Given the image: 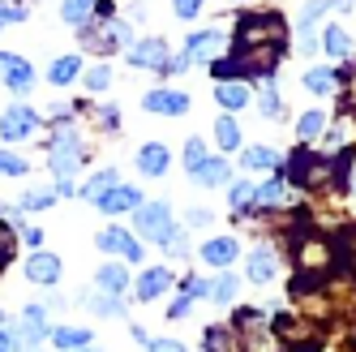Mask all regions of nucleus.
<instances>
[{
  "instance_id": "1",
  "label": "nucleus",
  "mask_w": 356,
  "mask_h": 352,
  "mask_svg": "<svg viewBox=\"0 0 356 352\" xmlns=\"http://www.w3.org/2000/svg\"><path fill=\"white\" fill-rule=\"evenodd\" d=\"M129 43H134V31H129V22H120V17H112V22L90 17V22L78 26V47H82V52H95V56L124 52Z\"/></svg>"
},
{
  "instance_id": "2",
  "label": "nucleus",
  "mask_w": 356,
  "mask_h": 352,
  "mask_svg": "<svg viewBox=\"0 0 356 352\" xmlns=\"http://www.w3.org/2000/svg\"><path fill=\"white\" fill-rule=\"evenodd\" d=\"M275 39L288 43V17L279 9H249V13H241L232 43H275Z\"/></svg>"
},
{
  "instance_id": "3",
  "label": "nucleus",
  "mask_w": 356,
  "mask_h": 352,
  "mask_svg": "<svg viewBox=\"0 0 356 352\" xmlns=\"http://www.w3.org/2000/svg\"><path fill=\"white\" fill-rule=\"evenodd\" d=\"M86 159V142L78 138V129L65 120L60 129H56V138L47 142V163H52V172H56V181H73V172H78V163Z\"/></svg>"
},
{
  "instance_id": "4",
  "label": "nucleus",
  "mask_w": 356,
  "mask_h": 352,
  "mask_svg": "<svg viewBox=\"0 0 356 352\" xmlns=\"http://www.w3.org/2000/svg\"><path fill=\"white\" fill-rule=\"evenodd\" d=\"M134 228H138V237H146L150 245H168V241L176 237V215H172L168 202H142V207L134 211Z\"/></svg>"
},
{
  "instance_id": "5",
  "label": "nucleus",
  "mask_w": 356,
  "mask_h": 352,
  "mask_svg": "<svg viewBox=\"0 0 356 352\" xmlns=\"http://www.w3.org/2000/svg\"><path fill=\"white\" fill-rule=\"evenodd\" d=\"M124 56H129L134 69H150V73H163V78H172V52H168V43H163L159 35L134 39L129 47H124Z\"/></svg>"
},
{
  "instance_id": "6",
  "label": "nucleus",
  "mask_w": 356,
  "mask_h": 352,
  "mask_svg": "<svg viewBox=\"0 0 356 352\" xmlns=\"http://www.w3.org/2000/svg\"><path fill=\"white\" fill-rule=\"evenodd\" d=\"M227 47H232V35L227 31H219V26H207V31H193L189 39H185V47L181 52L193 61V65H211V61H219Z\"/></svg>"
},
{
  "instance_id": "7",
  "label": "nucleus",
  "mask_w": 356,
  "mask_h": 352,
  "mask_svg": "<svg viewBox=\"0 0 356 352\" xmlns=\"http://www.w3.org/2000/svg\"><path fill=\"white\" fill-rule=\"evenodd\" d=\"M39 125H43L39 108H31V104H9L5 112H0V138H5V146L9 142H26V138H35Z\"/></svg>"
},
{
  "instance_id": "8",
  "label": "nucleus",
  "mask_w": 356,
  "mask_h": 352,
  "mask_svg": "<svg viewBox=\"0 0 356 352\" xmlns=\"http://www.w3.org/2000/svg\"><path fill=\"white\" fill-rule=\"evenodd\" d=\"M292 258H296V266L305 271V275H326L330 271V262H335V249H330V241L326 237H296L292 241Z\"/></svg>"
},
{
  "instance_id": "9",
  "label": "nucleus",
  "mask_w": 356,
  "mask_h": 352,
  "mask_svg": "<svg viewBox=\"0 0 356 352\" xmlns=\"http://www.w3.org/2000/svg\"><path fill=\"white\" fill-rule=\"evenodd\" d=\"M0 82H5L13 95H26L35 86V69L26 56H17V52H0Z\"/></svg>"
},
{
  "instance_id": "10",
  "label": "nucleus",
  "mask_w": 356,
  "mask_h": 352,
  "mask_svg": "<svg viewBox=\"0 0 356 352\" xmlns=\"http://www.w3.org/2000/svg\"><path fill=\"white\" fill-rule=\"evenodd\" d=\"M189 104H193V99H189L185 90H163V86L142 95V108H146L150 116H185Z\"/></svg>"
},
{
  "instance_id": "11",
  "label": "nucleus",
  "mask_w": 356,
  "mask_h": 352,
  "mask_svg": "<svg viewBox=\"0 0 356 352\" xmlns=\"http://www.w3.org/2000/svg\"><path fill=\"white\" fill-rule=\"evenodd\" d=\"M245 275H249L253 284H270L275 275H279V254H275V245H253L249 258H245Z\"/></svg>"
},
{
  "instance_id": "12",
  "label": "nucleus",
  "mask_w": 356,
  "mask_h": 352,
  "mask_svg": "<svg viewBox=\"0 0 356 352\" xmlns=\"http://www.w3.org/2000/svg\"><path fill=\"white\" fill-rule=\"evenodd\" d=\"M95 245L104 249V254L124 258V262H138V258H142V245L134 241V232H124V228H104V232L95 237Z\"/></svg>"
},
{
  "instance_id": "13",
  "label": "nucleus",
  "mask_w": 356,
  "mask_h": 352,
  "mask_svg": "<svg viewBox=\"0 0 356 352\" xmlns=\"http://www.w3.org/2000/svg\"><path fill=\"white\" fill-rule=\"evenodd\" d=\"M292 198V181L284 172H275L266 185H258V193H253V211H284V202Z\"/></svg>"
},
{
  "instance_id": "14",
  "label": "nucleus",
  "mask_w": 356,
  "mask_h": 352,
  "mask_svg": "<svg viewBox=\"0 0 356 352\" xmlns=\"http://www.w3.org/2000/svg\"><path fill=\"white\" fill-rule=\"evenodd\" d=\"M26 280L39 284V288L60 284V258H56V254H47V249H35V254L26 258Z\"/></svg>"
},
{
  "instance_id": "15",
  "label": "nucleus",
  "mask_w": 356,
  "mask_h": 352,
  "mask_svg": "<svg viewBox=\"0 0 356 352\" xmlns=\"http://www.w3.org/2000/svg\"><path fill=\"white\" fill-rule=\"evenodd\" d=\"M197 254H202V262H211V266L223 271V266H232V262L241 258V241H236V237H207Z\"/></svg>"
},
{
  "instance_id": "16",
  "label": "nucleus",
  "mask_w": 356,
  "mask_h": 352,
  "mask_svg": "<svg viewBox=\"0 0 356 352\" xmlns=\"http://www.w3.org/2000/svg\"><path fill=\"white\" fill-rule=\"evenodd\" d=\"M95 207L104 211V215H129V211L142 207V193H138V185H112Z\"/></svg>"
},
{
  "instance_id": "17",
  "label": "nucleus",
  "mask_w": 356,
  "mask_h": 352,
  "mask_svg": "<svg viewBox=\"0 0 356 352\" xmlns=\"http://www.w3.org/2000/svg\"><path fill=\"white\" fill-rule=\"evenodd\" d=\"M215 104L223 108V112H241V108H249L253 104V82H215Z\"/></svg>"
},
{
  "instance_id": "18",
  "label": "nucleus",
  "mask_w": 356,
  "mask_h": 352,
  "mask_svg": "<svg viewBox=\"0 0 356 352\" xmlns=\"http://www.w3.org/2000/svg\"><path fill=\"white\" fill-rule=\"evenodd\" d=\"M168 168H172V150H168L163 142L138 146V172H142V176H168Z\"/></svg>"
},
{
  "instance_id": "19",
  "label": "nucleus",
  "mask_w": 356,
  "mask_h": 352,
  "mask_svg": "<svg viewBox=\"0 0 356 352\" xmlns=\"http://www.w3.org/2000/svg\"><path fill=\"white\" fill-rule=\"evenodd\" d=\"M189 176H193V185H202V189H223V185H232V163L207 155V163H202L197 172H189Z\"/></svg>"
},
{
  "instance_id": "20",
  "label": "nucleus",
  "mask_w": 356,
  "mask_h": 352,
  "mask_svg": "<svg viewBox=\"0 0 356 352\" xmlns=\"http://www.w3.org/2000/svg\"><path fill=\"white\" fill-rule=\"evenodd\" d=\"M172 280H176V275H172L168 266H150V271L138 275L134 292H138V301H155V296H163V292L172 288Z\"/></svg>"
},
{
  "instance_id": "21",
  "label": "nucleus",
  "mask_w": 356,
  "mask_h": 352,
  "mask_svg": "<svg viewBox=\"0 0 356 352\" xmlns=\"http://www.w3.org/2000/svg\"><path fill=\"white\" fill-rule=\"evenodd\" d=\"M82 73H86L82 52H69V56H56V61H52V69H47V82H52V86H73Z\"/></svg>"
},
{
  "instance_id": "22",
  "label": "nucleus",
  "mask_w": 356,
  "mask_h": 352,
  "mask_svg": "<svg viewBox=\"0 0 356 352\" xmlns=\"http://www.w3.org/2000/svg\"><path fill=\"white\" fill-rule=\"evenodd\" d=\"M43 335H52V331H47V310L43 305H26V310H22V322H17V339L39 344Z\"/></svg>"
},
{
  "instance_id": "23",
  "label": "nucleus",
  "mask_w": 356,
  "mask_h": 352,
  "mask_svg": "<svg viewBox=\"0 0 356 352\" xmlns=\"http://www.w3.org/2000/svg\"><path fill=\"white\" fill-rule=\"evenodd\" d=\"M95 288L99 292H112V296H120L124 288H129V271H124L120 262H104L95 271Z\"/></svg>"
},
{
  "instance_id": "24",
  "label": "nucleus",
  "mask_w": 356,
  "mask_h": 352,
  "mask_svg": "<svg viewBox=\"0 0 356 352\" xmlns=\"http://www.w3.org/2000/svg\"><path fill=\"white\" fill-rule=\"evenodd\" d=\"M241 168L245 172H275V168H284V155L270 150V146H249L241 155Z\"/></svg>"
},
{
  "instance_id": "25",
  "label": "nucleus",
  "mask_w": 356,
  "mask_h": 352,
  "mask_svg": "<svg viewBox=\"0 0 356 352\" xmlns=\"http://www.w3.org/2000/svg\"><path fill=\"white\" fill-rule=\"evenodd\" d=\"M305 90L309 95H330L339 86V69H330V65H314V69H305Z\"/></svg>"
},
{
  "instance_id": "26",
  "label": "nucleus",
  "mask_w": 356,
  "mask_h": 352,
  "mask_svg": "<svg viewBox=\"0 0 356 352\" xmlns=\"http://www.w3.org/2000/svg\"><path fill=\"white\" fill-rule=\"evenodd\" d=\"M253 99H258V112H262L266 120H279V116L288 112V108H284V99H279L275 78H262V82H258V95H253Z\"/></svg>"
},
{
  "instance_id": "27",
  "label": "nucleus",
  "mask_w": 356,
  "mask_h": 352,
  "mask_svg": "<svg viewBox=\"0 0 356 352\" xmlns=\"http://www.w3.org/2000/svg\"><path fill=\"white\" fill-rule=\"evenodd\" d=\"M330 9H339V0H305V9H300V17H296V31H300V35H314V26H318Z\"/></svg>"
},
{
  "instance_id": "28",
  "label": "nucleus",
  "mask_w": 356,
  "mask_h": 352,
  "mask_svg": "<svg viewBox=\"0 0 356 352\" xmlns=\"http://www.w3.org/2000/svg\"><path fill=\"white\" fill-rule=\"evenodd\" d=\"M322 52H326V56H335V61L352 56V35L339 26V22H330V26L322 31Z\"/></svg>"
},
{
  "instance_id": "29",
  "label": "nucleus",
  "mask_w": 356,
  "mask_h": 352,
  "mask_svg": "<svg viewBox=\"0 0 356 352\" xmlns=\"http://www.w3.org/2000/svg\"><path fill=\"white\" fill-rule=\"evenodd\" d=\"M326 134V112L322 108H314V112H305L300 120H296V138L300 142H309V146H318V138Z\"/></svg>"
},
{
  "instance_id": "30",
  "label": "nucleus",
  "mask_w": 356,
  "mask_h": 352,
  "mask_svg": "<svg viewBox=\"0 0 356 352\" xmlns=\"http://www.w3.org/2000/svg\"><path fill=\"white\" fill-rule=\"evenodd\" d=\"M90 17H95V0H60V22H65V26L78 31L82 22H90Z\"/></svg>"
},
{
  "instance_id": "31",
  "label": "nucleus",
  "mask_w": 356,
  "mask_h": 352,
  "mask_svg": "<svg viewBox=\"0 0 356 352\" xmlns=\"http://www.w3.org/2000/svg\"><path fill=\"white\" fill-rule=\"evenodd\" d=\"M52 344H56L60 352H78V348L90 344V331H86V326H56V331H52Z\"/></svg>"
},
{
  "instance_id": "32",
  "label": "nucleus",
  "mask_w": 356,
  "mask_h": 352,
  "mask_svg": "<svg viewBox=\"0 0 356 352\" xmlns=\"http://www.w3.org/2000/svg\"><path fill=\"white\" fill-rule=\"evenodd\" d=\"M215 142H219V150H241V125L232 120V112H223L215 120Z\"/></svg>"
},
{
  "instance_id": "33",
  "label": "nucleus",
  "mask_w": 356,
  "mask_h": 352,
  "mask_svg": "<svg viewBox=\"0 0 356 352\" xmlns=\"http://www.w3.org/2000/svg\"><path fill=\"white\" fill-rule=\"evenodd\" d=\"M112 185H120V176H116V168H104V172H95L78 193H82V198H90V202H99V198H104Z\"/></svg>"
},
{
  "instance_id": "34",
  "label": "nucleus",
  "mask_w": 356,
  "mask_h": 352,
  "mask_svg": "<svg viewBox=\"0 0 356 352\" xmlns=\"http://www.w3.org/2000/svg\"><path fill=\"white\" fill-rule=\"evenodd\" d=\"M253 193H258V185H249V181H232V185H227V202H232V211L241 219L253 211Z\"/></svg>"
},
{
  "instance_id": "35",
  "label": "nucleus",
  "mask_w": 356,
  "mask_h": 352,
  "mask_svg": "<svg viewBox=\"0 0 356 352\" xmlns=\"http://www.w3.org/2000/svg\"><path fill=\"white\" fill-rule=\"evenodd\" d=\"M56 198H60L56 189H26V193L17 198V211H31V215L47 211V207H56Z\"/></svg>"
},
{
  "instance_id": "36",
  "label": "nucleus",
  "mask_w": 356,
  "mask_h": 352,
  "mask_svg": "<svg viewBox=\"0 0 356 352\" xmlns=\"http://www.w3.org/2000/svg\"><path fill=\"white\" fill-rule=\"evenodd\" d=\"M236 288H241V275H227V266H223V275H215L211 280V301H219V305H227V301L236 296Z\"/></svg>"
},
{
  "instance_id": "37",
  "label": "nucleus",
  "mask_w": 356,
  "mask_h": 352,
  "mask_svg": "<svg viewBox=\"0 0 356 352\" xmlns=\"http://www.w3.org/2000/svg\"><path fill=\"white\" fill-rule=\"evenodd\" d=\"M86 301H90V310H95L99 318H124L120 296H112V292H95V296H86Z\"/></svg>"
},
{
  "instance_id": "38",
  "label": "nucleus",
  "mask_w": 356,
  "mask_h": 352,
  "mask_svg": "<svg viewBox=\"0 0 356 352\" xmlns=\"http://www.w3.org/2000/svg\"><path fill=\"white\" fill-rule=\"evenodd\" d=\"M207 352H236V335L227 326H207Z\"/></svg>"
},
{
  "instance_id": "39",
  "label": "nucleus",
  "mask_w": 356,
  "mask_h": 352,
  "mask_svg": "<svg viewBox=\"0 0 356 352\" xmlns=\"http://www.w3.org/2000/svg\"><path fill=\"white\" fill-rule=\"evenodd\" d=\"M26 172H31V163L22 159L17 150H9V146L0 150V181H5V176H26Z\"/></svg>"
},
{
  "instance_id": "40",
  "label": "nucleus",
  "mask_w": 356,
  "mask_h": 352,
  "mask_svg": "<svg viewBox=\"0 0 356 352\" xmlns=\"http://www.w3.org/2000/svg\"><path fill=\"white\" fill-rule=\"evenodd\" d=\"M82 78H86V90H95V95H99V90H108V86H112V65H108V61H99L95 69H86V73H82Z\"/></svg>"
},
{
  "instance_id": "41",
  "label": "nucleus",
  "mask_w": 356,
  "mask_h": 352,
  "mask_svg": "<svg viewBox=\"0 0 356 352\" xmlns=\"http://www.w3.org/2000/svg\"><path fill=\"white\" fill-rule=\"evenodd\" d=\"M207 155H211L207 142H202V138H189V142H185V172H197L202 163H207Z\"/></svg>"
},
{
  "instance_id": "42",
  "label": "nucleus",
  "mask_w": 356,
  "mask_h": 352,
  "mask_svg": "<svg viewBox=\"0 0 356 352\" xmlns=\"http://www.w3.org/2000/svg\"><path fill=\"white\" fill-rule=\"evenodd\" d=\"M13 232H17V228H9V219H0V271H5V266L13 262V249H17Z\"/></svg>"
},
{
  "instance_id": "43",
  "label": "nucleus",
  "mask_w": 356,
  "mask_h": 352,
  "mask_svg": "<svg viewBox=\"0 0 356 352\" xmlns=\"http://www.w3.org/2000/svg\"><path fill=\"white\" fill-rule=\"evenodd\" d=\"M202 9H207V0H172V13L181 17V22H193Z\"/></svg>"
},
{
  "instance_id": "44",
  "label": "nucleus",
  "mask_w": 356,
  "mask_h": 352,
  "mask_svg": "<svg viewBox=\"0 0 356 352\" xmlns=\"http://www.w3.org/2000/svg\"><path fill=\"white\" fill-rule=\"evenodd\" d=\"M189 305H193V296H189V292H181V296L172 301V310H168V318H172V322H181V318L189 314Z\"/></svg>"
},
{
  "instance_id": "45",
  "label": "nucleus",
  "mask_w": 356,
  "mask_h": 352,
  "mask_svg": "<svg viewBox=\"0 0 356 352\" xmlns=\"http://www.w3.org/2000/svg\"><path fill=\"white\" fill-rule=\"evenodd\" d=\"M95 116H99V125H104V129H120V108H116V104H112V108H99Z\"/></svg>"
},
{
  "instance_id": "46",
  "label": "nucleus",
  "mask_w": 356,
  "mask_h": 352,
  "mask_svg": "<svg viewBox=\"0 0 356 352\" xmlns=\"http://www.w3.org/2000/svg\"><path fill=\"white\" fill-rule=\"evenodd\" d=\"M146 352H185V344H176V339H146Z\"/></svg>"
},
{
  "instance_id": "47",
  "label": "nucleus",
  "mask_w": 356,
  "mask_h": 352,
  "mask_svg": "<svg viewBox=\"0 0 356 352\" xmlns=\"http://www.w3.org/2000/svg\"><path fill=\"white\" fill-rule=\"evenodd\" d=\"M95 17L99 22H112L116 17V0H95Z\"/></svg>"
},
{
  "instance_id": "48",
  "label": "nucleus",
  "mask_w": 356,
  "mask_h": 352,
  "mask_svg": "<svg viewBox=\"0 0 356 352\" xmlns=\"http://www.w3.org/2000/svg\"><path fill=\"white\" fill-rule=\"evenodd\" d=\"M17 348V326H0V352H13Z\"/></svg>"
},
{
  "instance_id": "49",
  "label": "nucleus",
  "mask_w": 356,
  "mask_h": 352,
  "mask_svg": "<svg viewBox=\"0 0 356 352\" xmlns=\"http://www.w3.org/2000/svg\"><path fill=\"white\" fill-rule=\"evenodd\" d=\"M185 292H189V296H207L211 284H207V280H185Z\"/></svg>"
},
{
  "instance_id": "50",
  "label": "nucleus",
  "mask_w": 356,
  "mask_h": 352,
  "mask_svg": "<svg viewBox=\"0 0 356 352\" xmlns=\"http://www.w3.org/2000/svg\"><path fill=\"white\" fill-rule=\"evenodd\" d=\"M22 241H26L31 249H43V232L39 228H22Z\"/></svg>"
},
{
  "instance_id": "51",
  "label": "nucleus",
  "mask_w": 356,
  "mask_h": 352,
  "mask_svg": "<svg viewBox=\"0 0 356 352\" xmlns=\"http://www.w3.org/2000/svg\"><path fill=\"white\" fill-rule=\"evenodd\" d=\"M348 193H352V198H356V168H352V172H348Z\"/></svg>"
},
{
  "instance_id": "52",
  "label": "nucleus",
  "mask_w": 356,
  "mask_h": 352,
  "mask_svg": "<svg viewBox=\"0 0 356 352\" xmlns=\"http://www.w3.org/2000/svg\"><path fill=\"white\" fill-rule=\"evenodd\" d=\"M78 352H99V348H90V344H86V348H78Z\"/></svg>"
}]
</instances>
